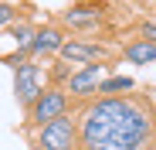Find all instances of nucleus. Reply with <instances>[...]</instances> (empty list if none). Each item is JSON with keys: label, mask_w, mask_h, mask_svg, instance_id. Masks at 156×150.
Instances as JSON below:
<instances>
[{"label": "nucleus", "mask_w": 156, "mask_h": 150, "mask_svg": "<svg viewBox=\"0 0 156 150\" xmlns=\"http://www.w3.org/2000/svg\"><path fill=\"white\" fill-rule=\"evenodd\" d=\"M65 106H68L65 92H58V89H48V92H41V96L34 99V106H31V119H34V123H41V126H48L51 119L65 116Z\"/></svg>", "instance_id": "obj_3"}, {"label": "nucleus", "mask_w": 156, "mask_h": 150, "mask_svg": "<svg viewBox=\"0 0 156 150\" xmlns=\"http://www.w3.org/2000/svg\"><path fill=\"white\" fill-rule=\"evenodd\" d=\"M41 96V82H37V65H20L17 68V99L24 106H34V99Z\"/></svg>", "instance_id": "obj_4"}, {"label": "nucleus", "mask_w": 156, "mask_h": 150, "mask_svg": "<svg viewBox=\"0 0 156 150\" xmlns=\"http://www.w3.org/2000/svg\"><path fill=\"white\" fill-rule=\"evenodd\" d=\"M75 137H78L75 123L68 116H58L41 130V147L44 150H75Z\"/></svg>", "instance_id": "obj_2"}, {"label": "nucleus", "mask_w": 156, "mask_h": 150, "mask_svg": "<svg viewBox=\"0 0 156 150\" xmlns=\"http://www.w3.org/2000/svg\"><path fill=\"white\" fill-rule=\"evenodd\" d=\"M14 38H17V44H31V31H27V28H17Z\"/></svg>", "instance_id": "obj_11"}, {"label": "nucleus", "mask_w": 156, "mask_h": 150, "mask_svg": "<svg viewBox=\"0 0 156 150\" xmlns=\"http://www.w3.org/2000/svg\"><path fill=\"white\" fill-rule=\"evenodd\" d=\"M61 55L68 58V62H95L98 55H102V48H95V44H61Z\"/></svg>", "instance_id": "obj_7"}, {"label": "nucleus", "mask_w": 156, "mask_h": 150, "mask_svg": "<svg viewBox=\"0 0 156 150\" xmlns=\"http://www.w3.org/2000/svg\"><path fill=\"white\" fill-rule=\"evenodd\" d=\"M126 58L133 65H149V62H156V44L153 41H136V44L126 48Z\"/></svg>", "instance_id": "obj_8"}, {"label": "nucleus", "mask_w": 156, "mask_h": 150, "mask_svg": "<svg viewBox=\"0 0 156 150\" xmlns=\"http://www.w3.org/2000/svg\"><path fill=\"white\" fill-rule=\"evenodd\" d=\"M61 44H65V38L58 34V31H41V34H34V41H31V48L34 51H61Z\"/></svg>", "instance_id": "obj_9"}, {"label": "nucleus", "mask_w": 156, "mask_h": 150, "mask_svg": "<svg viewBox=\"0 0 156 150\" xmlns=\"http://www.w3.org/2000/svg\"><path fill=\"white\" fill-rule=\"evenodd\" d=\"M146 41L156 44V24H146Z\"/></svg>", "instance_id": "obj_13"}, {"label": "nucleus", "mask_w": 156, "mask_h": 150, "mask_svg": "<svg viewBox=\"0 0 156 150\" xmlns=\"http://www.w3.org/2000/svg\"><path fill=\"white\" fill-rule=\"evenodd\" d=\"M37 150H41V147H37Z\"/></svg>", "instance_id": "obj_14"}, {"label": "nucleus", "mask_w": 156, "mask_h": 150, "mask_svg": "<svg viewBox=\"0 0 156 150\" xmlns=\"http://www.w3.org/2000/svg\"><path fill=\"white\" fill-rule=\"evenodd\" d=\"M153 119L143 99H98L82 116V150H149Z\"/></svg>", "instance_id": "obj_1"}, {"label": "nucleus", "mask_w": 156, "mask_h": 150, "mask_svg": "<svg viewBox=\"0 0 156 150\" xmlns=\"http://www.w3.org/2000/svg\"><path fill=\"white\" fill-rule=\"evenodd\" d=\"M102 79H105V68H102V65H88V68H82L78 75H71V85H68V89H71L75 96H88V92L98 89Z\"/></svg>", "instance_id": "obj_5"}, {"label": "nucleus", "mask_w": 156, "mask_h": 150, "mask_svg": "<svg viewBox=\"0 0 156 150\" xmlns=\"http://www.w3.org/2000/svg\"><path fill=\"white\" fill-rule=\"evenodd\" d=\"M102 17V7H75V10H65V24H71V28H92V24H98Z\"/></svg>", "instance_id": "obj_6"}, {"label": "nucleus", "mask_w": 156, "mask_h": 150, "mask_svg": "<svg viewBox=\"0 0 156 150\" xmlns=\"http://www.w3.org/2000/svg\"><path fill=\"white\" fill-rule=\"evenodd\" d=\"M122 89H133V79H102L95 92H122Z\"/></svg>", "instance_id": "obj_10"}, {"label": "nucleus", "mask_w": 156, "mask_h": 150, "mask_svg": "<svg viewBox=\"0 0 156 150\" xmlns=\"http://www.w3.org/2000/svg\"><path fill=\"white\" fill-rule=\"evenodd\" d=\"M14 17V7H7V4H0V24H7Z\"/></svg>", "instance_id": "obj_12"}]
</instances>
